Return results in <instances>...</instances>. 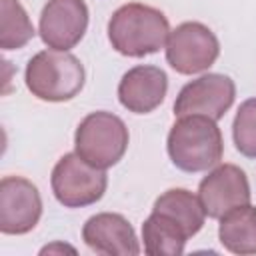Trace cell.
I'll return each instance as SVG.
<instances>
[{"instance_id": "6da1fadb", "label": "cell", "mask_w": 256, "mask_h": 256, "mask_svg": "<svg viewBox=\"0 0 256 256\" xmlns=\"http://www.w3.org/2000/svg\"><path fill=\"white\" fill-rule=\"evenodd\" d=\"M170 34L168 18L162 10L130 2L120 6L108 20V40L112 48L128 58H144L166 46Z\"/></svg>"}, {"instance_id": "7a4b0ae2", "label": "cell", "mask_w": 256, "mask_h": 256, "mask_svg": "<svg viewBox=\"0 0 256 256\" xmlns=\"http://www.w3.org/2000/svg\"><path fill=\"white\" fill-rule=\"evenodd\" d=\"M172 164L188 174L204 172L216 166L224 154V140L216 120L202 114L180 116L166 140Z\"/></svg>"}, {"instance_id": "3957f363", "label": "cell", "mask_w": 256, "mask_h": 256, "mask_svg": "<svg viewBox=\"0 0 256 256\" xmlns=\"http://www.w3.org/2000/svg\"><path fill=\"white\" fill-rule=\"evenodd\" d=\"M24 80L32 96L44 102H68L84 88L86 72L68 50H42L34 54L24 72Z\"/></svg>"}, {"instance_id": "277c9868", "label": "cell", "mask_w": 256, "mask_h": 256, "mask_svg": "<svg viewBox=\"0 0 256 256\" xmlns=\"http://www.w3.org/2000/svg\"><path fill=\"white\" fill-rule=\"evenodd\" d=\"M130 142L124 120L112 112H90L76 128L74 152L96 168H110L122 160Z\"/></svg>"}, {"instance_id": "5b68a950", "label": "cell", "mask_w": 256, "mask_h": 256, "mask_svg": "<svg viewBox=\"0 0 256 256\" xmlns=\"http://www.w3.org/2000/svg\"><path fill=\"white\" fill-rule=\"evenodd\" d=\"M50 186L56 200L64 208H84L96 204L104 196L108 176L102 168H96L82 160L76 152H70L56 162Z\"/></svg>"}, {"instance_id": "8992f818", "label": "cell", "mask_w": 256, "mask_h": 256, "mask_svg": "<svg viewBox=\"0 0 256 256\" xmlns=\"http://www.w3.org/2000/svg\"><path fill=\"white\" fill-rule=\"evenodd\" d=\"M220 56L216 34L202 22H182L170 30L166 40V62L178 74H198L208 70Z\"/></svg>"}, {"instance_id": "52a82bcc", "label": "cell", "mask_w": 256, "mask_h": 256, "mask_svg": "<svg viewBox=\"0 0 256 256\" xmlns=\"http://www.w3.org/2000/svg\"><path fill=\"white\" fill-rule=\"evenodd\" d=\"M234 80L226 74L208 72L182 86L174 102V116L180 118L188 114H202L212 120H220L234 104Z\"/></svg>"}, {"instance_id": "ba28073f", "label": "cell", "mask_w": 256, "mask_h": 256, "mask_svg": "<svg viewBox=\"0 0 256 256\" xmlns=\"http://www.w3.org/2000/svg\"><path fill=\"white\" fill-rule=\"evenodd\" d=\"M42 216V198L38 188L22 176H4L0 180V232L28 234Z\"/></svg>"}, {"instance_id": "9c48e42d", "label": "cell", "mask_w": 256, "mask_h": 256, "mask_svg": "<svg viewBox=\"0 0 256 256\" xmlns=\"http://www.w3.org/2000/svg\"><path fill=\"white\" fill-rule=\"evenodd\" d=\"M250 184L246 172L236 164H220L202 178L198 198L208 218H222L230 210L250 204Z\"/></svg>"}, {"instance_id": "30bf717a", "label": "cell", "mask_w": 256, "mask_h": 256, "mask_svg": "<svg viewBox=\"0 0 256 256\" xmlns=\"http://www.w3.org/2000/svg\"><path fill=\"white\" fill-rule=\"evenodd\" d=\"M88 6L84 0H48L40 12L38 34L52 50H70L86 34Z\"/></svg>"}, {"instance_id": "8fae6325", "label": "cell", "mask_w": 256, "mask_h": 256, "mask_svg": "<svg viewBox=\"0 0 256 256\" xmlns=\"http://www.w3.org/2000/svg\"><path fill=\"white\" fill-rule=\"evenodd\" d=\"M82 240L96 254L136 256L140 244L132 224L116 212H100L90 216L82 226Z\"/></svg>"}, {"instance_id": "7c38bea8", "label": "cell", "mask_w": 256, "mask_h": 256, "mask_svg": "<svg viewBox=\"0 0 256 256\" xmlns=\"http://www.w3.org/2000/svg\"><path fill=\"white\" fill-rule=\"evenodd\" d=\"M168 92V76L162 68L152 64H138L130 68L118 84L120 104L134 114H148L156 110Z\"/></svg>"}, {"instance_id": "4fadbf2b", "label": "cell", "mask_w": 256, "mask_h": 256, "mask_svg": "<svg viewBox=\"0 0 256 256\" xmlns=\"http://www.w3.org/2000/svg\"><path fill=\"white\" fill-rule=\"evenodd\" d=\"M190 236L168 214L152 210L142 224L144 252L148 256H180Z\"/></svg>"}, {"instance_id": "5bb4252c", "label": "cell", "mask_w": 256, "mask_h": 256, "mask_svg": "<svg viewBox=\"0 0 256 256\" xmlns=\"http://www.w3.org/2000/svg\"><path fill=\"white\" fill-rule=\"evenodd\" d=\"M220 244L240 256L256 254V206L244 204L220 218Z\"/></svg>"}, {"instance_id": "9a60e30c", "label": "cell", "mask_w": 256, "mask_h": 256, "mask_svg": "<svg viewBox=\"0 0 256 256\" xmlns=\"http://www.w3.org/2000/svg\"><path fill=\"white\" fill-rule=\"evenodd\" d=\"M152 210L164 212L170 218H174L186 230V234L190 238L200 232V228L204 226V218H206V212L202 208L200 198L194 196L186 188H170V190H166L164 194H160L156 198Z\"/></svg>"}, {"instance_id": "2e32d148", "label": "cell", "mask_w": 256, "mask_h": 256, "mask_svg": "<svg viewBox=\"0 0 256 256\" xmlns=\"http://www.w3.org/2000/svg\"><path fill=\"white\" fill-rule=\"evenodd\" d=\"M36 30L18 0H0V48L18 50L34 38Z\"/></svg>"}, {"instance_id": "e0dca14e", "label": "cell", "mask_w": 256, "mask_h": 256, "mask_svg": "<svg viewBox=\"0 0 256 256\" xmlns=\"http://www.w3.org/2000/svg\"><path fill=\"white\" fill-rule=\"evenodd\" d=\"M232 138L242 156L256 158V96L240 104L232 122Z\"/></svg>"}]
</instances>
